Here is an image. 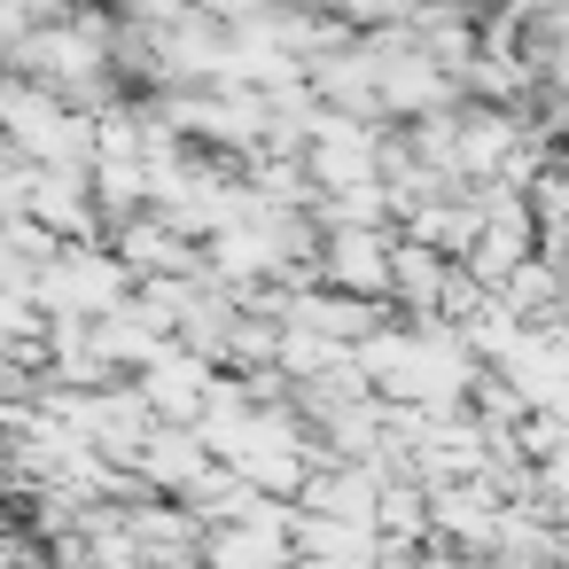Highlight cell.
I'll return each instance as SVG.
<instances>
[{
  "label": "cell",
  "mask_w": 569,
  "mask_h": 569,
  "mask_svg": "<svg viewBox=\"0 0 569 569\" xmlns=\"http://www.w3.org/2000/svg\"><path fill=\"white\" fill-rule=\"evenodd\" d=\"M336 281H351V289H382L390 281V250L382 242H367V234H336Z\"/></svg>",
  "instance_id": "obj_1"
}]
</instances>
